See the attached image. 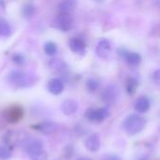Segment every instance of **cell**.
<instances>
[{"label":"cell","instance_id":"6da1fadb","mask_svg":"<svg viewBox=\"0 0 160 160\" xmlns=\"http://www.w3.org/2000/svg\"><path fill=\"white\" fill-rule=\"evenodd\" d=\"M146 126V120L136 113L129 114L123 122L125 131L128 135H135L144 129Z\"/></svg>","mask_w":160,"mask_h":160},{"label":"cell","instance_id":"7a4b0ae2","mask_svg":"<svg viewBox=\"0 0 160 160\" xmlns=\"http://www.w3.org/2000/svg\"><path fill=\"white\" fill-rule=\"evenodd\" d=\"M9 82L19 88L29 87L33 85L36 82L35 77L32 75L25 73L22 70H12L8 74Z\"/></svg>","mask_w":160,"mask_h":160},{"label":"cell","instance_id":"3957f363","mask_svg":"<svg viewBox=\"0 0 160 160\" xmlns=\"http://www.w3.org/2000/svg\"><path fill=\"white\" fill-rule=\"evenodd\" d=\"M54 24L58 30L62 32H68L72 28L73 18L70 13H60L55 18Z\"/></svg>","mask_w":160,"mask_h":160},{"label":"cell","instance_id":"277c9868","mask_svg":"<svg viewBox=\"0 0 160 160\" xmlns=\"http://www.w3.org/2000/svg\"><path fill=\"white\" fill-rule=\"evenodd\" d=\"M109 115L110 112L106 108H98V109L90 108L85 112V117L89 121L95 123H99L104 121L106 118L109 117Z\"/></svg>","mask_w":160,"mask_h":160},{"label":"cell","instance_id":"5b68a950","mask_svg":"<svg viewBox=\"0 0 160 160\" xmlns=\"http://www.w3.org/2000/svg\"><path fill=\"white\" fill-rule=\"evenodd\" d=\"M118 54L125 59V61L131 67H137L142 62V56L140 53L135 52H129L125 48H119L117 50Z\"/></svg>","mask_w":160,"mask_h":160},{"label":"cell","instance_id":"8992f818","mask_svg":"<svg viewBox=\"0 0 160 160\" xmlns=\"http://www.w3.org/2000/svg\"><path fill=\"white\" fill-rule=\"evenodd\" d=\"M23 115V110L22 107L14 105L9 108H8L5 112V117L7 121H8L11 124L19 122Z\"/></svg>","mask_w":160,"mask_h":160},{"label":"cell","instance_id":"52a82bcc","mask_svg":"<svg viewBox=\"0 0 160 160\" xmlns=\"http://www.w3.org/2000/svg\"><path fill=\"white\" fill-rule=\"evenodd\" d=\"M43 146H44L43 142L40 140H38V139H30V140H27V141H25L23 142L24 150L26 151V153L30 157H32L35 154L44 150Z\"/></svg>","mask_w":160,"mask_h":160},{"label":"cell","instance_id":"ba28073f","mask_svg":"<svg viewBox=\"0 0 160 160\" xmlns=\"http://www.w3.org/2000/svg\"><path fill=\"white\" fill-rule=\"evenodd\" d=\"M118 98L117 88L113 85H108L101 93V99L106 104H113Z\"/></svg>","mask_w":160,"mask_h":160},{"label":"cell","instance_id":"9c48e42d","mask_svg":"<svg viewBox=\"0 0 160 160\" xmlns=\"http://www.w3.org/2000/svg\"><path fill=\"white\" fill-rule=\"evenodd\" d=\"M111 50H112L111 41L107 38H102L97 44L96 53L100 58H107L111 53Z\"/></svg>","mask_w":160,"mask_h":160},{"label":"cell","instance_id":"30bf717a","mask_svg":"<svg viewBox=\"0 0 160 160\" xmlns=\"http://www.w3.org/2000/svg\"><path fill=\"white\" fill-rule=\"evenodd\" d=\"M34 128L43 135H52L57 131V125L53 122L45 121L37 124L36 126H34Z\"/></svg>","mask_w":160,"mask_h":160},{"label":"cell","instance_id":"8fae6325","mask_svg":"<svg viewBox=\"0 0 160 160\" xmlns=\"http://www.w3.org/2000/svg\"><path fill=\"white\" fill-rule=\"evenodd\" d=\"M68 46L73 52L78 54H84L86 52V44L80 38H72L68 42Z\"/></svg>","mask_w":160,"mask_h":160},{"label":"cell","instance_id":"7c38bea8","mask_svg":"<svg viewBox=\"0 0 160 160\" xmlns=\"http://www.w3.org/2000/svg\"><path fill=\"white\" fill-rule=\"evenodd\" d=\"M79 109L78 102L74 99H66L61 105V111L66 115H73Z\"/></svg>","mask_w":160,"mask_h":160},{"label":"cell","instance_id":"4fadbf2b","mask_svg":"<svg viewBox=\"0 0 160 160\" xmlns=\"http://www.w3.org/2000/svg\"><path fill=\"white\" fill-rule=\"evenodd\" d=\"M48 90L51 94L54 96L60 95L64 91V83L58 78H53L48 82Z\"/></svg>","mask_w":160,"mask_h":160},{"label":"cell","instance_id":"5bb4252c","mask_svg":"<svg viewBox=\"0 0 160 160\" xmlns=\"http://www.w3.org/2000/svg\"><path fill=\"white\" fill-rule=\"evenodd\" d=\"M85 147L90 152H97L100 148V139L98 134H93L89 136L85 141Z\"/></svg>","mask_w":160,"mask_h":160},{"label":"cell","instance_id":"9a60e30c","mask_svg":"<svg viewBox=\"0 0 160 160\" xmlns=\"http://www.w3.org/2000/svg\"><path fill=\"white\" fill-rule=\"evenodd\" d=\"M150 107H151V103L147 97H140L134 104L135 110L141 113H144L148 112Z\"/></svg>","mask_w":160,"mask_h":160},{"label":"cell","instance_id":"2e32d148","mask_svg":"<svg viewBox=\"0 0 160 160\" xmlns=\"http://www.w3.org/2000/svg\"><path fill=\"white\" fill-rule=\"evenodd\" d=\"M76 8L75 0H62L58 4V9L61 13H70Z\"/></svg>","mask_w":160,"mask_h":160},{"label":"cell","instance_id":"e0dca14e","mask_svg":"<svg viewBox=\"0 0 160 160\" xmlns=\"http://www.w3.org/2000/svg\"><path fill=\"white\" fill-rule=\"evenodd\" d=\"M21 141V136L18 132L11 130L10 132H8V134H6L5 137V142L8 145V146H15L19 142Z\"/></svg>","mask_w":160,"mask_h":160},{"label":"cell","instance_id":"ac0fdd59","mask_svg":"<svg viewBox=\"0 0 160 160\" xmlns=\"http://www.w3.org/2000/svg\"><path fill=\"white\" fill-rule=\"evenodd\" d=\"M11 34L12 30L9 23L4 19H0V37L8 38L11 36Z\"/></svg>","mask_w":160,"mask_h":160},{"label":"cell","instance_id":"d6986e66","mask_svg":"<svg viewBox=\"0 0 160 160\" xmlns=\"http://www.w3.org/2000/svg\"><path fill=\"white\" fill-rule=\"evenodd\" d=\"M49 66L52 69L56 71H63L67 68V64L62 59H58V58L52 59L49 62Z\"/></svg>","mask_w":160,"mask_h":160},{"label":"cell","instance_id":"ffe728a7","mask_svg":"<svg viewBox=\"0 0 160 160\" xmlns=\"http://www.w3.org/2000/svg\"><path fill=\"white\" fill-rule=\"evenodd\" d=\"M138 85H139L138 80L135 77H129L126 83V89H127L128 94V95L135 94V92L138 88Z\"/></svg>","mask_w":160,"mask_h":160},{"label":"cell","instance_id":"44dd1931","mask_svg":"<svg viewBox=\"0 0 160 160\" xmlns=\"http://www.w3.org/2000/svg\"><path fill=\"white\" fill-rule=\"evenodd\" d=\"M44 52L49 55V56H53L57 53V51H58V48H57V45L56 43H54L53 41H47L45 44H44Z\"/></svg>","mask_w":160,"mask_h":160},{"label":"cell","instance_id":"7402d4cb","mask_svg":"<svg viewBox=\"0 0 160 160\" xmlns=\"http://www.w3.org/2000/svg\"><path fill=\"white\" fill-rule=\"evenodd\" d=\"M36 11V8H35V6L33 4H25L23 7H22V15L25 17V18H30L34 15Z\"/></svg>","mask_w":160,"mask_h":160},{"label":"cell","instance_id":"603a6c76","mask_svg":"<svg viewBox=\"0 0 160 160\" xmlns=\"http://www.w3.org/2000/svg\"><path fill=\"white\" fill-rule=\"evenodd\" d=\"M85 85H86V88L89 92H96L99 87V82L96 79L90 78L86 81Z\"/></svg>","mask_w":160,"mask_h":160},{"label":"cell","instance_id":"cb8c5ba5","mask_svg":"<svg viewBox=\"0 0 160 160\" xmlns=\"http://www.w3.org/2000/svg\"><path fill=\"white\" fill-rule=\"evenodd\" d=\"M12 61L17 66H22L25 63V57L23 54L17 52V53H14L12 55Z\"/></svg>","mask_w":160,"mask_h":160},{"label":"cell","instance_id":"d4e9b609","mask_svg":"<svg viewBox=\"0 0 160 160\" xmlns=\"http://www.w3.org/2000/svg\"><path fill=\"white\" fill-rule=\"evenodd\" d=\"M10 158H11V152L8 150V148L0 145V159L7 160Z\"/></svg>","mask_w":160,"mask_h":160},{"label":"cell","instance_id":"484cf974","mask_svg":"<svg viewBox=\"0 0 160 160\" xmlns=\"http://www.w3.org/2000/svg\"><path fill=\"white\" fill-rule=\"evenodd\" d=\"M33 160H47L48 158V154L45 150H42L37 154H35L34 156L30 157Z\"/></svg>","mask_w":160,"mask_h":160},{"label":"cell","instance_id":"4316f807","mask_svg":"<svg viewBox=\"0 0 160 160\" xmlns=\"http://www.w3.org/2000/svg\"><path fill=\"white\" fill-rule=\"evenodd\" d=\"M153 78H154V80L157 81V82L160 81V69L156 70V71L153 73Z\"/></svg>","mask_w":160,"mask_h":160},{"label":"cell","instance_id":"83f0119b","mask_svg":"<svg viewBox=\"0 0 160 160\" xmlns=\"http://www.w3.org/2000/svg\"><path fill=\"white\" fill-rule=\"evenodd\" d=\"M106 160H122L119 157L114 156V155H110L106 157Z\"/></svg>","mask_w":160,"mask_h":160},{"label":"cell","instance_id":"f1b7e54d","mask_svg":"<svg viewBox=\"0 0 160 160\" xmlns=\"http://www.w3.org/2000/svg\"><path fill=\"white\" fill-rule=\"evenodd\" d=\"M5 7V0H0V9Z\"/></svg>","mask_w":160,"mask_h":160},{"label":"cell","instance_id":"f546056e","mask_svg":"<svg viewBox=\"0 0 160 160\" xmlns=\"http://www.w3.org/2000/svg\"><path fill=\"white\" fill-rule=\"evenodd\" d=\"M77 160H91V159H90V158H84V157H83V158H78Z\"/></svg>","mask_w":160,"mask_h":160}]
</instances>
